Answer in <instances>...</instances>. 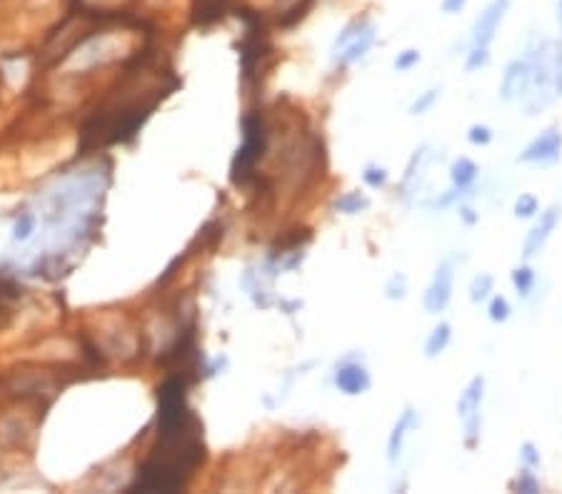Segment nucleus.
Instances as JSON below:
<instances>
[{
    "label": "nucleus",
    "mask_w": 562,
    "mask_h": 494,
    "mask_svg": "<svg viewBox=\"0 0 562 494\" xmlns=\"http://www.w3.org/2000/svg\"><path fill=\"white\" fill-rule=\"evenodd\" d=\"M205 459L202 427L188 407V377L165 379L158 394V444L140 467L133 489L140 492H176L188 484Z\"/></svg>",
    "instance_id": "obj_1"
},
{
    "label": "nucleus",
    "mask_w": 562,
    "mask_h": 494,
    "mask_svg": "<svg viewBox=\"0 0 562 494\" xmlns=\"http://www.w3.org/2000/svg\"><path fill=\"white\" fill-rule=\"evenodd\" d=\"M243 145H240L238 155L233 160V180L235 183H245L253 175L255 163L263 158L268 145V132L265 122H263L260 113H248L243 117Z\"/></svg>",
    "instance_id": "obj_2"
},
{
    "label": "nucleus",
    "mask_w": 562,
    "mask_h": 494,
    "mask_svg": "<svg viewBox=\"0 0 562 494\" xmlns=\"http://www.w3.org/2000/svg\"><path fill=\"white\" fill-rule=\"evenodd\" d=\"M483 397H485V377H472L465 392L457 400V417H460L462 427H465V444L475 447L480 440V410H483Z\"/></svg>",
    "instance_id": "obj_3"
},
{
    "label": "nucleus",
    "mask_w": 562,
    "mask_h": 494,
    "mask_svg": "<svg viewBox=\"0 0 562 494\" xmlns=\"http://www.w3.org/2000/svg\"><path fill=\"white\" fill-rule=\"evenodd\" d=\"M452 280H455V260L447 258L437 265L435 275H432V282H430L428 292H425V310L430 315H440L445 312V307L452 300Z\"/></svg>",
    "instance_id": "obj_4"
},
{
    "label": "nucleus",
    "mask_w": 562,
    "mask_h": 494,
    "mask_svg": "<svg viewBox=\"0 0 562 494\" xmlns=\"http://www.w3.org/2000/svg\"><path fill=\"white\" fill-rule=\"evenodd\" d=\"M532 88V70L527 58H517L505 68L503 75V85H500V98L505 103H517V100H527Z\"/></svg>",
    "instance_id": "obj_5"
},
{
    "label": "nucleus",
    "mask_w": 562,
    "mask_h": 494,
    "mask_svg": "<svg viewBox=\"0 0 562 494\" xmlns=\"http://www.w3.org/2000/svg\"><path fill=\"white\" fill-rule=\"evenodd\" d=\"M560 155H562V132L557 127H547L542 135H537L525 147V153L520 155V163L552 165L560 160Z\"/></svg>",
    "instance_id": "obj_6"
},
{
    "label": "nucleus",
    "mask_w": 562,
    "mask_h": 494,
    "mask_svg": "<svg viewBox=\"0 0 562 494\" xmlns=\"http://www.w3.org/2000/svg\"><path fill=\"white\" fill-rule=\"evenodd\" d=\"M507 8H510V0H493V3L480 13L475 25H472V47H488L490 42L495 40V33H498Z\"/></svg>",
    "instance_id": "obj_7"
},
{
    "label": "nucleus",
    "mask_w": 562,
    "mask_h": 494,
    "mask_svg": "<svg viewBox=\"0 0 562 494\" xmlns=\"http://www.w3.org/2000/svg\"><path fill=\"white\" fill-rule=\"evenodd\" d=\"M370 384H372L370 372H367L365 364H360V362L345 360V362L335 369V387H338L343 394H350V397H355V394L367 392V389H370Z\"/></svg>",
    "instance_id": "obj_8"
},
{
    "label": "nucleus",
    "mask_w": 562,
    "mask_h": 494,
    "mask_svg": "<svg viewBox=\"0 0 562 494\" xmlns=\"http://www.w3.org/2000/svg\"><path fill=\"white\" fill-rule=\"evenodd\" d=\"M560 217H562V207L560 205H552V207H547V210L542 212L540 222H537V225L530 230V235H527V240H525V247H522V255H525L527 260L535 258L542 247H545V242L550 240L552 230L557 227Z\"/></svg>",
    "instance_id": "obj_9"
},
{
    "label": "nucleus",
    "mask_w": 562,
    "mask_h": 494,
    "mask_svg": "<svg viewBox=\"0 0 562 494\" xmlns=\"http://www.w3.org/2000/svg\"><path fill=\"white\" fill-rule=\"evenodd\" d=\"M372 42H375V25H372L370 21L362 25V30L357 33V35H352L350 40L345 42L340 50H335L333 53V60L338 65H350L355 63V60H360L362 55L367 53L372 47Z\"/></svg>",
    "instance_id": "obj_10"
},
{
    "label": "nucleus",
    "mask_w": 562,
    "mask_h": 494,
    "mask_svg": "<svg viewBox=\"0 0 562 494\" xmlns=\"http://www.w3.org/2000/svg\"><path fill=\"white\" fill-rule=\"evenodd\" d=\"M418 425V415H415L413 407L403 412L395 422L393 432H390V440H387V462L390 464H398L400 457H403V449H405V437L413 427Z\"/></svg>",
    "instance_id": "obj_11"
},
{
    "label": "nucleus",
    "mask_w": 562,
    "mask_h": 494,
    "mask_svg": "<svg viewBox=\"0 0 562 494\" xmlns=\"http://www.w3.org/2000/svg\"><path fill=\"white\" fill-rule=\"evenodd\" d=\"M480 175V168L475 163H472L470 158H457L455 163H452L450 168V178H452V185H455V190H467L475 180H478Z\"/></svg>",
    "instance_id": "obj_12"
},
{
    "label": "nucleus",
    "mask_w": 562,
    "mask_h": 494,
    "mask_svg": "<svg viewBox=\"0 0 562 494\" xmlns=\"http://www.w3.org/2000/svg\"><path fill=\"white\" fill-rule=\"evenodd\" d=\"M450 340H452V327L447 325V322H440L435 330L430 332L428 342H425V357L428 360L440 357L447 350V345H450Z\"/></svg>",
    "instance_id": "obj_13"
},
{
    "label": "nucleus",
    "mask_w": 562,
    "mask_h": 494,
    "mask_svg": "<svg viewBox=\"0 0 562 494\" xmlns=\"http://www.w3.org/2000/svg\"><path fill=\"white\" fill-rule=\"evenodd\" d=\"M493 287H495V277H493V275L480 272L478 277L472 280V285H470V300L475 302V305H480V302H485L490 297Z\"/></svg>",
    "instance_id": "obj_14"
},
{
    "label": "nucleus",
    "mask_w": 562,
    "mask_h": 494,
    "mask_svg": "<svg viewBox=\"0 0 562 494\" xmlns=\"http://www.w3.org/2000/svg\"><path fill=\"white\" fill-rule=\"evenodd\" d=\"M365 207H370V200L360 193H345L343 197L335 202V210L345 212V215H355V212L365 210Z\"/></svg>",
    "instance_id": "obj_15"
},
{
    "label": "nucleus",
    "mask_w": 562,
    "mask_h": 494,
    "mask_svg": "<svg viewBox=\"0 0 562 494\" xmlns=\"http://www.w3.org/2000/svg\"><path fill=\"white\" fill-rule=\"evenodd\" d=\"M535 270L527 268V265H522V268L512 270V285L515 289L522 294V297H527V294L532 292V287H535Z\"/></svg>",
    "instance_id": "obj_16"
},
{
    "label": "nucleus",
    "mask_w": 562,
    "mask_h": 494,
    "mask_svg": "<svg viewBox=\"0 0 562 494\" xmlns=\"http://www.w3.org/2000/svg\"><path fill=\"white\" fill-rule=\"evenodd\" d=\"M537 212H540V200H537L535 195L525 193L517 197V202H515V217H520V220H530V217H535Z\"/></svg>",
    "instance_id": "obj_17"
},
{
    "label": "nucleus",
    "mask_w": 562,
    "mask_h": 494,
    "mask_svg": "<svg viewBox=\"0 0 562 494\" xmlns=\"http://www.w3.org/2000/svg\"><path fill=\"white\" fill-rule=\"evenodd\" d=\"M550 70H552V90H555V95H562V42L555 45V53H550Z\"/></svg>",
    "instance_id": "obj_18"
},
{
    "label": "nucleus",
    "mask_w": 562,
    "mask_h": 494,
    "mask_svg": "<svg viewBox=\"0 0 562 494\" xmlns=\"http://www.w3.org/2000/svg\"><path fill=\"white\" fill-rule=\"evenodd\" d=\"M405 292H408V277L405 275H393L385 285V297L387 300H403Z\"/></svg>",
    "instance_id": "obj_19"
},
{
    "label": "nucleus",
    "mask_w": 562,
    "mask_h": 494,
    "mask_svg": "<svg viewBox=\"0 0 562 494\" xmlns=\"http://www.w3.org/2000/svg\"><path fill=\"white\" fill-rule=\"evenodd\" d=\"M488 63H490V50H488V47H472L470 55H467V60H465V70H467V73H475V70L485 68Z\"/></svg>",
    "instance_id": "obj_20"
},
{
    "label": "nucleus",
    "mask_w": 562,
    "mask_h": 494,
    "mask_svg": "<svg viewBox=\"0 0 562 494\" xmlns=\"http://www.w3.org/2000/svg\"><path fill=\"white\" fill-rule=\"evenodd\" d=\"M512 489H517V492H525V494H535V492H540V482H537L535 474L525 467L520 472V477L512 482Z\"/></svg>",
    "instance_id": "obj_21"
},
{
    "label": "nucleus",
    "mask_w": 562,
    "mask_h": 494,
    "mask_svg": "<svg viewBox=\"0 0 562 494\" xmlns=\"http://www.w3.org/2000/svg\"><path fill=\"white\" fill-rule=\"evenodd\" d=\"M437 93H440V90H428V93L420 95L418 100L413 103V108H410V115H425V113H428L430 108L435 105Z\"/></svg>",
    "instance_id": "obj_22"
},
{
    "label": "nucleus",
    "mask_w": 562,
    "mask_h": 494,
    "mask_svg": "<svg viewBox=\"0 0 562 494\" xmlns=\"http://www.w3.org/2000/svg\"><path fill=\"white\" fill-rule=\"evenodd\" d=\"M488 312H490V320H493V322H505L512 310H510V302L498 294V297H493V300H490V310Z\"/></svg>",
    "instance_id": "obj_23"
},
{
    "label": "nucleus",
    "mask_w": 562,
    "mask_h": 494,
    "mask_svg": "<svg viewBox=\"0 0 562 494\" xmlns=\"http://www.w3.org/2000/svg\"><path fill=\"white\" fill-rule=\"evenodd\" d=\"M362 180H365V185H370V188H382V185L387 183V173L385 168H377V165H367L365 170H362Z\"/></svg>",
    "instance_id": "obj_24"
},
{
    "label": "nucleus",
    "mask_w": 562,
    "mask_h": 494,
    "mask_svg": "<svg viewBox=\"0 0 562 494\" xmlns=\"http://www.w3.org/2000/svg\"><path fill=\"white\" fill-rule=\"evenodd\" d=\"M467 140L472 145H490L493 142V130L488 125H472L470 132H467Z\"/></svg>",
    "instance_id": "obj_25"
},
{
    "label": "nucleus",
    "mask_w": 562,
    "mask_h": 494,
    "mask_svg": "<svg viewBox=\"0 0 562 494\" xmlns=\"http://www.w3.org/2000/svg\"><path fill=\"white\" fill-rule=\"evenodd\" d=\"M520 459H522V462H525V467H527V469L540 467V452H537L535 444H530V442H525V444H522V449H520Z\"/></svg>",
    "instance_id": "obj_26"
},
{
    "label": "nucleus",
    "mask_w": 562,
    "mask_h": 494,
    "mask_svg": "<svg viewBox=\"0 0 562 494\" xmlns=\"http://www.w3.org/2000/svg\"><path fill=\"white\" fill-rule=\"evenodd\" d=\"M420 63V53L418 50H403V53L395 58V70H410L413 65Z\"/></svg>",
    "instance_id": "obj_27"
},
{
    "label": "nucleus",
    "mask_w": 562,
    "mask_h": 494,
    "mask_svg": "<svg viewBox=\"0 0 562 494\" xmlns=\"http://www.w3.org/2000/svg\"><path fill=\"white\" fill-rule=\"evenodd\" d=\"M465 6H467V0H442L440 11L445 13V16H455V13H460Z\"/></svg>",
    "instance_id": "obj_28"
},
{
    "label": "nucleus",
    "mask_w": 562,
    "mask_h": 494,
    "mask_svg": "<svg viewBox=\"0 0 562 494\" xmlns=\"http://www.w3.org/2000/svg\"><path fill=\"white\" fill-rule=\"evenodd\" d=\"M460 215L465 217V222H470V225H472V222H475V220H478V217L472 215V210H470V207H460Z\"/></svg>",
    "instance_id": "obj_29"
},
{
    "label": "nucleus",
    "mask_w": 562,
    "mask_h": 494,
    "mask_svg": "<svg viewBox=\"0 0 562 494\" xmlns=\"http://www.w3.org/2000/svg\"><path fill=\"white\" fill-rule=\"evenodd\" d=\"M557 21H560V25H562V0H560V6H557Z\"/></svg>",
    "instance_id": "obj_30"
}]
</instances>
